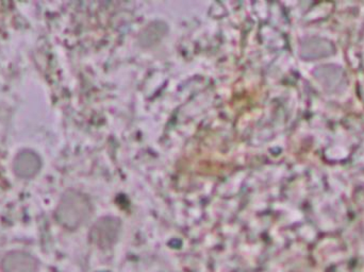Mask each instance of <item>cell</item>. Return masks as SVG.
Masks as SVG:
<instances>
[{
  "instance_id": "6da1fadb",
  "label": "cell",
  "mask_w": 364,
  "mask_h": 272,
  "mask_svg": "<svg viewBox=\"0 0 364 272\" xmlns=\"http://www.w3.org/2000/svg\"><path fill=\"white\" fill-rule=\"evenodd\" d=\"M91 215V203L89 199L79 192L70 190L62 197L57 209L58 222L64 228L75 230L82 226Z\"/></svg>"
},
{
  "instance_id": "7a4b0ae2",
  "label": "cell",
  "mask_w": 364,
  "mask_h": 272,
  "mask_svg": "<svg viewBox=\"0 0 364 272\" xmlns=\"http://www.w3.org/2000/svg\"><path fill=\"white\" fill-rule=\"evenodd\" d=\"M1 268L4 272H36L38 262L25 252H12L2 260Z\"/></svg>"
},
{
  "instance_id": "3957f363",
  "label": "cell",
  "mask_w": 364,
  "mask_h": 272,
  "mask_svg": "<svg viewBox=\"0 0 364 272\" xmlns=\"http://www.w3.org/2000/svg\"><path fill=\"white\" fill-rule=\"evenodd\" d=\"M13 168L18 177L25 178V179L33 177L41 168L40 156L30 150L19 152L15 158Z\"/></svg>"
},
{
  "instance_id": "277c9868",
  "label": "cell",
  "mask_w": 364,
  "mask_h": 272,
  "mask_svg": "<svg viewBox=\"0 0 364 272\" xmlns=\"http://www.w3.org/2000/svg\"><path fill=\"white\" fill-rule=\"evenodd\" d=\"M114 224L115 220L113 218H104V219L100 220V222H97L92 229V239L98 245H108L110 243V239H115L119 232V228L117 227L110 230V227Z\"/></svg>"
}]
</instances>
